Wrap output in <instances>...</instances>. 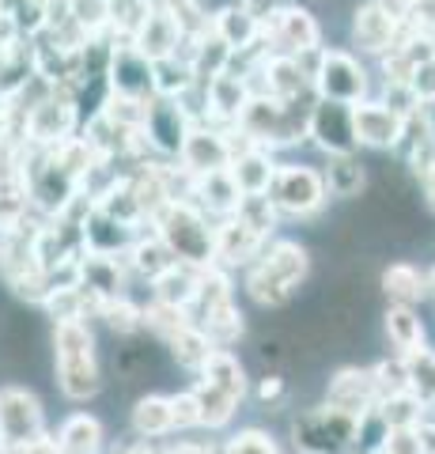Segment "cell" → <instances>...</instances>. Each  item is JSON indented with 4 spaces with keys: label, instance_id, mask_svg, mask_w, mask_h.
Segmentation results:
<instances>
[{
    "label": "cell",
    "instance_id": "f5cc1de1",
    "mask_svg": "<svg viewBox=\"0 0 435 454\" xmlns=\"http://www.w3.org/2000/svg\"><path fill=\"white\" fill-rule=\"evenodd\" d=\"M428 300H435V262L428 265Z\"/></svg>",
    "mask_w": 435,
    "mask_h": 454
},
{
    "label": "cell",
    "instance_id": "816d5d0a",
    "mask_svg": "<svg viewBox=\"0 0 435 454\" xmlns=\"http://www.w3.org/2000/svg\"><path fill=\"white\" fill-rule=\"evenodd\" d=\"M167 454H220V450L205 447V443H178V447H171Z\"/></svg>",
    "mask_w": 435,
    "mask_h": 454
},
{
    "label": "cell",
    "instance_id": "ac0fdd59",
    "mask_svg": "<svg viewBox=\"0 0 435 454\" xmlns=\"http://www.w3.org/2000/svg\"><path fill=\"white\" fill-rule=\"evenodd\" d=\"M178 160H182V170H190V175H213V170H228L231 167L228 137L216 133V129H193Z\"/></svg>",
    "mask_w": 435,
    "mask_h": 454
},
{
    "label": "cell",
    "instance_id": "8992f818",
    "mask_svg": "<svg viewBox=\"0 0 435 454\" xmlns=\"http://www.w3.org/2000/svg\"><path fill=\"white\" fill-rule=\"evenodd\" d=\"M315 98H330V103H345L356 106L363 98H371V73L356 53L348 50H322L318 65H315Z\"/></svg>",
    "mask_w": 435,
    "mask_h": 454
},
{
    "label": "cell",
    "instance_id": "b9f144b4",
    "mask_svg": "<svg viewBox=\"0 0 435 454\" xmlns=\"http://www.w3.org/2000/svg\"><path fill=\"white\" fill-rule=\"evenodd\" d=\"M201 330L213 337V345H216V348H228L231 340L243 337V310H235V303H228L223 310H216V315L208 318Z\"/></svg>",
    "mask_w": 435,
    "mask_h": 454
},
{
    "label": "cell",
    "instance_id": "4316f807",
    "mask_svg": "<svg viewBox=\"0 0 435 454\" xmlns=\"http://www.w3.org/2000/svg\"><path fill=\"white\" fill-rule=\"evenodd\" d=\"M53 450L58 454H99L103 450V424L88 413H73L58 428Z\"/></svg>",
    "mask_w": 435,
    "mask_h": 454
},
{
    "label": "cell",
    "instance_id": "7c38bea8",
    "mask_svg": "<svg viewBox=\"0 0 435 454\" xmlns=\"http://www.w3.org/2000/svg\"><path fill=\"white\" fill-rule=\"evenodd\" d=\"M178 42H182V27L178 16L167 0H151L144 20L136 23L133 31V46L148 57V61H159V57H171L178 53Z\"/></svg>",
    "mask_w": 435,
    "mask_h": 454
},
{
    "label": "cell",
    "instance_id": "ee69618b",
    "mask_svg": "<svg viewBox=\"0 0 435 454\" xmlns=\"http://www.w3.org/2000/svg\"><path fill=\"white\" fill-rule=\"evenodd\" d=\"M223 454H280L273 435L261 432V428H246L228 439V447H223Z\"/></svg>",
    "mask_w": 435,
    "mask_h": 454
},
{
    "label": "cell",
    "instance_id": "681fc988",
    "mask_svg": "<svg viewBox=\"0 0 435 454\" xmlns=\"http://www.w3.org/2000/svg\"><path fill=\"white\" fill-rule=\"evenodd\" d=\"M280 397H284V379H280V375H265L258 382V402L273 405V402H280Z\"/></svg>",
    "mask_w": 435,
    "mask_h": 454
},
{
    "label": "cell",
    "instance_id": "f1b7e54d",
    "mask_svg": "<svg viewBox=\"0 0 435 454\" xmlns=\"http://www.w3.org/2000/svg\"><path fill=\"white\" fill-rule=\"evenodd\" d=\"M231 57H235V50L213 31V27H208L205 35H198L193 38V53H190V65H193V73H198V83H208L220 73H228Z\"/></svg>",
    "mask_w": 435,
    "mask_h": 454
},
{
    "label": "cell",
    "instance_id": "f35d334b",
    "mask_svg": "<svg viewBox=\"0 0 435 454\" xmlns=\"http://www.w3.org/2000/svg\"><path fill=\"white\" fill-rule=\"evenodd\" d=\"M371 375H375V387H378V402L390 394H405L409 390V360L390 352L378 364H371Z\"/></svg>",
    "mask_w": 435,
    "mask_h": 454
},
{
    "label": "cell",
    "instance_id": "7a4b0ae2",
    "mask_svg": "<svg viewBox=\"0 0 435 454\" xmlns=\"http://www.w3.org/2000/svg\"><path fill=\"white\" fill-rule=\"evenodd\" d=\"M53 367L58 387L68 402H88L99 394V360H95V337L83 318H61L53 325Z\"/></svg>",
    "mask_w": 435,
    "mask_h": 454
},
{
    "label": "cell",
    "instance_id": "7bdbcfd3",
    "mask_svg": "<svg viewBox=\"0 0 435 454\" xmlns=\"http://www.w3.org/2000/svg\"><path fill=\"white\" fill-rule=\"evenodd\" d=\"M103 318H106L110 330H118V333H133V330H140V325H144V310L133 307V303L121 295V300L103 303Z\"/></svg>",
    "mask_w": 435,
    "mask_h": 454
},
{
    "label": "cell",
    "instance_id": "ffe728a7",
    "mask_svg": "<svg viewBox=\"0 0 435 454\" xmlns=\"http://www.w3.org/2000/svg\"><path fill=\"white\" fill-rule=\"evenodd\" d=\"M83 243H88L91 254H106V258H114V254L133 250L136 231H133V223H121L114 216H106V212L91 208L88 216H83Z\"/></svg>",
    "mask_w": 435,
    "mask_h": 454
},
{
    "label": "cell",
    "instance_id": "74e56055",
    "mask_svg": "<svg viewBox=\"0 0 435 454\" xmlns=\"http://www.w3.org/2000/svg\"><path fill=\"white\" fill-rule=\"evenodd\" d=\"M378 413H383V420L390 424V428H416L420 417L428 413V405L420 402L413 390H405V394L383 397V402H378Z\"/></svg>",
    "mask_w": 435,
    "mask_h": 454
},
{
    "label": "cell",
    "instance_id": "9a60e30c",
    "mask_svg": "<svg viewBox=\"0 0 435 454\" xmlns=\"http://www.w3.org/2000/svg\"><path fill=\"white\" fill-rule=\"evenodd\" d=\"M144 133L163 155H182V148H186V140L193 133V125H190L186 110H182L175 98H159V103H151V110H148Z\"/></svg>",
    "mask_w": 435,
    "mask_h": 454
},
{
    "label": "cell",
    "instance_id": "ba28073f",
    "mask_svg": "<svg viewBox=\"0 0 435 454\" xmlns=\"http://www.w3.org/2000/svg\"><path fill=\"white\" fill-rule=\"evenodd\" d=\"M261 27H265V38L273 42V53L307 57V53L322 50V27H318V20L311 16V12L299 8V4L276 8L273 20L261 23Z\"/></svg>",
    "mask_w": 435,
    "mask_h": 454
},
{
    "label": "cell",
    "instance_id": "2e32d148",
    "mask_svg": "<svg viewBox=\"0 0 435 454\" xmlns=\"http://www.w3.org/2000/svg\"><path fill=\"white\" fill-rule=\"evenodd\" d=\"M378 288H383L386 303L398 307H416L428 300V265L416 262H390L383 273H378Z\"/></svg>",
    "mask_w": 435,
    "mask_h": 454
},
{
    "label": "cell",
    "instance_id": "bcb514c9",
    "mask_svg": "<svg viewBox=\"0 0 435 454\" xmlns=\"http://www.w3.org/2000/svg\"><path fill=\"white\" fill-rule=\"evenodd\" d=\"M409 88H413V95L424 106H435V61H424V65L416 68L413 80H409Z\"/></svg>",
    "mask_w": 435,
    "mask_h": 454
},
{
    "label": "cell",
    "instance_id": "52a82bcc",
    "mask_svg": "<svg viewBox=\"0 0 435 454\" xmlns=\"http://www.w3.org/2000/svg\"><path fill=\"white\" fill-rule=\"evenodd\" d=\"M46 439V417L31 390L4 387L0 390V443L12 450H31L42 447Z\"/></svg>",
    "mask_w": 435,
    "mask_h": 454
},
{
    "label": "cell",
    "instance_id": "7dc6e473",
    "mask_svg": "<svg viewBox=\"0 0 435 454\" xmlns=\"http://www.w3.org/2000/svg\"><path fill=\"white\" fill-rule=\"evenodd\" d=\"M386 450L390 454H424V443H420V432L416 428H390Z\"/></svg>",
    "mask_w": 435,
    "mask_h": 454
},
{
    "label": "cell",
    "instance_id": "4dcf8cb0",
    "mask_svg": "<svg viewBox=\"0 0 435 454\" xmlns=\"http://www.w3.org/2000/svg\"><path fill=\"white\" fill-rule=\"evenodd\" d=\"M133 432L140 439H163L175 432V409H171V397L163 394H148L133 405Z\"/></svg>",
    "mask_w": 435,
    "mask_h": 454
},
{
    "label": "cell",
    "instance_id": "484cf974",
    "mask_svg": "<svg viewBox=\"0 0 435 454\" xmlns=\"http://www.w3.org/2000/svg\"><path fill=\"white\" fill-rule=\"evenodd\" d=\"M193 197H201V205L208 212H220V216H235L238 212V193L231 170H213V175H193Z\"/></svg>",
    "mask_w": 435,
    "mask_h": 454
},
{
    "label": "cell",
    "instance_id": "f907efd6",
    "mask_svg": "<svg viewBox=\"0 0 435 454\" xmlns=\"http://www.w3.org/2000/svg\"><path fill=\"white\" fill-rule=\"evenodd\" d=\"M416 190H420V201H424V208L435 216V163L416 178Z\"/></svg>",
    "mask_w": 435,
    "mask_h": 454
},
{
    "label": "cell",
    "instance_id": "30bf717a",
    "mask_svg": "<svg viewBox=\"0 0 435 454\" xmlns=\"http://www.w3.org/2000/svg\"><path fill=\"white\" fill-rule=\"evenodd\" d=\"M353 121H356L360 148H371V152H398L405 125H409L398 110H390L383 98H363V103H356Z\"/></svg>",
    "mask_w": 435,
    "mask_h": 454
},
{
    "label": "cell",
    "instance_id": "d590c367",
    "mask_svg": "<svg viewBox=\"0 0 435 454\" xmlns=\"http://www.w3.org/2000/svg\"><path fill=\"white\" fill-rule=\"evenodd\" d=\"M193 394H198V402H201V428H223V424L235 417V409H238V397L213 387L208 379H198Z\"/></svg>",
    "mask_w": 435,
    "mask_h": 454
},
{
    "label": "cell",
    "instance_id": "d6986e66",
    "mask_svg": "<svg viewBox=\"0 0 435 454\" xmlns=\"http://www.w3.org/2000/svg\"><path fill=\"white\" fill-rule=\"evenodd\" d=\"M265 243H269V239L258 235L246 220L228 216L216 227V262H223V265H250L265 250Z\"/></svg>",
    "mask_w": 435,
    "mask_h": 454
},
{
    "label": "cell",
    "instance_id": "e0dca14e",
    "mask_svg": "<svg viewBox=\"0 0 435 454\" xmlns=\"http://www.w3.org/2000/svg\"><path fill=\"white\" fill-rule=\"evenodd\" d=\"M383 330H386L390 348H394L398 356H405V360L416 356V352H424V348H431L428 345V325H424V318H420L416 307L390 303L386 315H383Z\"/></svg>",
    "mask_w": 435,
    "mask_h": 454
},
{
    "label": "cell",
    "instance_id": "cb8c5ba5",
    "mask_svg": "<svg viewBox=\"0 0 435 454\" xmlns=\"http://www.w3.org/2000/svg\"><path fill=\"white\" fill-rule=\"evenodd\" d=\"M254 98V88H250V76H231V73H220L216 80L205 83V103L213 106L220 118H231L238 121L243 118L246 103Z\"/></svg>",
    "mask_w": 435,
    "mask_h": 454
},
{
    "label": "cell",
    "instance_id": "d4e9b609",
    "mask_svg": "<svg viewBox=\"0 0 435 454\" xmlns=\"http://www.w3.org/2000/svg\"><path fill=\"white\" fill-rule=\"evenodd\" d=\"M213 31L228 42V46L235 53H246L250 46H258L261 42V20H254L246 12V4H238V8H220L216 16H213Z\"/></svg>",
    "mask_w": 435,
    "mask_h": 454
},
{
    "label": "cell",
    "instance_id": "83f0119b",
    "mask_svg": "<svg viewBox=\"0 0 435 454\" xmlns=\"http://www.w3.org/2000/svg\"><path fill=\"white\" fill-rule=\"evenodd\" d=\"M231 303V280L228 273H220V269H205L201 273V284H198V295H193V303L186 307L190 310V322L193 325H205L208 318L216 315V310H223Z\"/></svg>",
    "mask_w": 435,
    "mask_h": 454
},
{
    "label": "cell",
    "instance_id": "f6af8a7d",
    "mask_svg": "<svg viewBox=\"0 0 435 454\" xmlns=\"http://www.w3.org/2000/svg\"><path fill=\"white\" fill-rule=\"evenodd\" d=\"M171 409H175V432L178 428H201V402L193 390L171 394Z\"/></svg>",
    "mask_w": 435,
    "mask_h": 454
},
{
    "label": "cell",
    "instance_id": "836d02e7",
    "mask_svg": "<svg viewBox=\"0 0 435 454\" xmlns=\"http://www.w3.org/2000/svg\"><path fill=\"white\" fill-rule=\"evenodd\" d=\"M167 345H171V356L182 364V367H190V372H201V367L208 364V356L216 352L213 345V337H208L201 325H186V330H178L175 337H167Z\"/></svg>",
    "mask_w": 435,
    "mask_h": 454
},
{
    "label": "cell",
    "instance_id": "1f68e13d",
    "mask_svg": "<svg viewBox=\"0 0 435 454\" xmlns=\"http://www.w3.org/2000/svg\"><path fill=\"white\" fill-rule=\"evenodd\" d=\"M151 88H156V95H163V98H178L190 88H198V73H193L190 57L171 53V57L151 61Z\"/></svg>",
    "mask_w": 435,
    "mask_h": 454
},
{
    "label": "cell",
    "instance_id": "8fae6325",
    "mask_svg": "<svg viewBox=\"0 0 435 454\" xmlns=\"http://www.w3.org/2000/svg\"><path fill=\"white\" fill-rule=\"evenodd\" d=\"M326 405L341 409V413H353L363 417L378 405V387H375V375L371 367H360V364H345L326 379Z\"/></svg>",
    "mask_w": 435,
    "mask_h": 454
},
{
    "label": "cell",
    "instance_id": "60d3db41",
    "mask_svg": "<svg viewBox=\"0 0 435 454\" xmlns=\"http://www.w3.org/2000/svg\"><path fill=\"white\" fill-rule=\"evenodd\" d=\"M409 390L424 405L435 402V348H424V352H416V356H409Z\"/></svg>",
    "mask_w": 435,
    "mask_h": 454
},
{
    "label": "cell",
    "instance_id": "7402d4cb",
    "mask_svg": "<svg viewBox=\"0 0 435 454\" xmlns=\"http://www.w3.org/2000/svg\"><path fill=\"white\" fill-rule=\"evenodd\" d=\"M276 160L269 155V148H250V152H243V155H235L231 160V178H235V186H238V193L243 197H250V193H269V186H273V178H276Z\"/></svg>",
    "mask_w": 435,
    "mask_h": 454
},
{
    "label": "cell",
    "instance_id": "5bb4252c",
    "mask_svg": "<svg viewBox=\"0 0 435 454\" xmlns=\"http://www.w3.org/2000/svg\"><path fill=\"white\" fill-rule=\"evenodd\" d=\"M258 68H261V76H265V80H261V88H258L254 95H269V98H280V103H299V95L315 91L311 73L303 68L299 57L269 53Z\"/></svg>",
    "mask_w": 435,
    "mask_h": 454
},
{
    "label": "cell",
    "instance_id": "f546056e",
    "mask_svg": "<svg viewBox=\"0 0 435 454\" xmlns=\"http://www.w3.org/2000/svg\"><path fill=\"white\" fill-rule=\"evenodd\" d=\"M73 121H76V110H73L68 98H46V103H38L31 110V121H27V125H31L35 140H58V145H65Z\"/></svg>",
    "mask_w": 435,
    "mask_h": 454
},
{
    "label": "cell",
    "instance_id": "3957f363",
    "mask_svg": "<svg viewBox=\"0 0 435 454\" xmlns=\"http://www.w3.org/2000/svg\"><path fill=\"white\" fill-rule=\"evenodd\" d=\"M156 235L163 239L182 265L213 269L216 265V227H208L205 212L193 201H167L156 216Z\"/></svg>",
    "mask_w": 435,
    "mask_h": 454
},
{
    "label": "cell",
    "instance_id": "ab89813d",
    "mask_svg": "<svg viewBox=\"0 0 435 454\" xmlns=\"http://www.w3.org/2000/svg\"><path fill=\"white\" fill-rule=\"evenodd\" d=\"M235 216H238V220H246L258 235L269 239L280 212H276V205H273V197H269V193H250V197H243V201H238V212H235Z\"/></svg>",
    "mask_w": 435,
    "mask_h": 454
},
{
    "label": "cell",
    "instance_id": "9c48e42d",
    "mask_svg": "<svg viewBox=\"0 0 435 454\" xmlns=\"http://www.w3.org/2000/svg\"><path fill=\"white\" fill-rule=\"evenodd\" d=\"M311 145L318 152H326V155H356L360 140H356L353 106L330 103V98H315V106H311Z\"/></svg>",
    "mask_w": 435,
    "mask_h": 454
},
{
    "label": "cell",
    "instance_id": "c3c4849f",
    "mask_svg": "<svg viewBox=\"0 0 435 454\" xmlns=\"http://www.w3.org/2000/svg\"><path fill=\"white\" fill-rule=\"evenodd\" d=\"M424 35H435V0H413V16H409Z\"/></svg>",
    "mask_w": 435,
    "mask_h": 454
},
{
    "label": "cell",
    "instance_id": "603a6c76",
    "mask_svg": "<svg viewBox=\"0 0 435 454\" xmlns=\"http://www.w3.org/2000/svg\"><path fill=\"white\" fill-rule=\"evenodd\" d=\"M326 186L337 201H360L368 190V167H363L360 152L356 155H326Z\"/></svg>",
    "mask_w": 435,
    "mask_h": 454
},
{
    "label": "cell",
    "instance_id": "44dd1931",
    "mask_svg": "<svg viewBox=\"0 0 435 454\" xmlns=\"http://www.w3.org/2000/svg\"><path fill=\"white\" fill-rule=\"evenodd\" d=\"M110 88L118 95H136V98H148L151 88V61L136 46H121L110 53Z\"/></svg>",
    "mask_w": 435,
    "mask_h": 454
},
{
    "label": "cell",
    "instance_id": "4fadbf2b",
    "mask_svg": "<svg viewBox=\"0 0 435 454\" xmlns=\"http://www.w3.org/2000/svg\"><path fill=\"white\" fill-rule=\"evenodd\" d=\"M398 35H401V23L390 16V12H383L375 4V0H363V4H356L353 12V46L363 53V57H383L398 46Z\"/></svg>",
    "mask_w": 435,
    "mask_h": 454
},
{
    "label": "cell",
    "instance_id": "6da1fadb",
    "mask_svg": "<svg viewBox=\"0 0 435 454\" xmlns=\"http://www.w3.org/2000/svg\"><path fill=\"white\" fill-rule=\"evenodd\" d=\"M307 277H311V250L299 247L296 239H276L250 262L246 292L261 307H284Z\"/></svg>",
    "mask_w": 435,
    "mask_h": 454
},
{
    "label": "cell",
    "instance_id": "5b68a950",
    "mask_svg": "<svg viewBox=\"0 0 435 454\" xmlns=\"http://www.w3.org/2000/svg\"><path fill=\"white\" fill-rule=\"evenodd\" d=\"M269 197H273V205H276L280 216L315 220L318 212L330 205V186H326V175H322L318 167L280 163L273 186H269Z\"/></svg>",
    "mask_w": 435,
    "mask_h": 454
},
{
    "label": "cell",
    "instance_id": "e575fe53",
    "mask_svg": "<svg viewBox=\"0 0 435 454\" xmlns=\"http://www.w3.org/2000/svg\"><path fill=\"white\" fill-rule=\"evenodd\" d=\"M201 379H208L213 387H220V390H228V394H235L238 402L246 397V372H243V364H238L228 348H216L213 356H208V364L198 372Z\"/></svg>",
    "mask_w": 435,
    "mask_h": 454
},
{
    "label": "cell",
    "instance_id": "277c9868",
    "mask_svg": "<svg viewBox=\"0 0 435 454\" xmlns=\"http://www.w3.org/2000/svg\"><path fill=\"white\" fill-rule=\"evenodd\" d=\"M291 443L299 454H356L360 450V417L341 413L333 405H315L291 420Z\"/></svg>",
    "mask_w": 435,
    "mask_h": 454
},
{
    "label": "cell",
    "instance_id": "d6a6232c",
    "mask_svg": "<svg viewBox=\"0 0 435 454\" xmlns=\"http://www.w3.org/2000/svg\"><path fill=\"white\" fill-rule=\"evenodd\" d=\"M205 269H193V265H171L163 277L151 280V292H156L159 303H171V307H190L193 295H198V284H201Z\"/></svg>",
    "mask_w": 435,
    "mask_h": 454
},
{
    "label": "cell",
    "instance_id": "8d00e7d4",
    "mask_svg": "<svg viewBox=\"0 0 435 454\" xmlns=\"http://www.w3.org/2000/svg\"><path fill=\"white\" fill-rule=\"evenodd\" d=\"M129 262H133L136 273H144L148 280H156V277H163L171 265H178V258L171 254V247H167L159 235H151V239H136L133 250H129Z\"/></svg>",
    "mask_w": 435,
    "mask_h": 454
}]
</instances>
